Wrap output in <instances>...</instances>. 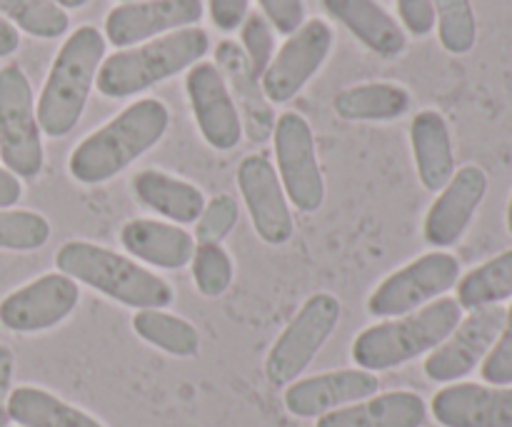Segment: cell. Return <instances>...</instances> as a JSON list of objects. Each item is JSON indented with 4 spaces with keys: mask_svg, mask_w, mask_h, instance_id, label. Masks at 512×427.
I'll return each instance as SVG.
<instances>
[{
    "mask_svg": "<svg viewBox=\"0 0 512 427\" xmlns=\"http://www.w3.org/2000/svg\"><path fill=\"white\" fill-rule=\"evenodd\" d=\"M215 65L223 73L230 95H233L235 105H238L243 133L253 143L270 140L275 128L273 103L265 98L260 78L255 75L253 65H250L243 48L235 40H220L218 48H215Z\"/></svg>",
    "mask_w": 512,
    "mask_h": 427,
    "instance_id": "18",
    "label": "cell"
},
{
    "mask_svg": "<svg viewBox=\"0 0 512 427\" xmlns=\"http://www.w3.org/2000/svg\"><path fill=\"white\" fill-rule=\"evenodd\" d=\"M275 165L288 203L300 213H315L325 203V180L318 163L315 135L300 113L285 110L275 118L273 128Z\"/></svg>",
    "mask_w": 512,
    "mask_h": 427,
    "instance_id": "9",
    "label": "cell"
},
{
    "mask_svg": "<svg viewBox=\"0 0 512 427\" xmlns=\"http://www.w3.org/2000/svg\"><path fill=\"white\" fill-rule=\"evenodd\" d=\"M0 15L40 40H55L70 28L68 13L53 0H0Z\"/></svg>",
    "mask_w": 512,
    "mask_h": 427,
    "instance_id": "29",
    "label": "cell"
},
{
    "mask_svg": "<svg viewBox=\"0 0 512 427\" xmlns=\"http://www.w3.org/2000/svg\"><path fill=\"white\" fill-rule=\"evenodd\" d=\"M120 243L130 258L160 270H183L195 253V238L180 225L135 218L120 228Z\"/></svg>",
    "mask_w": 512,
    "mask_h": 427,
    "instance_id": "20",
    "label": "cell"
},
{
    "mask_svg": "<svg viewBox=\"0 0 512 427\" xmlns=\"http://www.w3.org/2000/svg\"><path fill=\"white\" fill-rule=\"evenodd\" d=\"M55 265L58 273L98 290L125 308L165 310L175 300V290L168 280L135 260L88 240H68L60 245Z\"/></svg>",
    "mask_w": 512,
    "mask_h": 427,
    "instance_id": "2",
    "label": "cell"
},
{
    "mask_svg": "<svg viewBox=\"0 0 512 427\" xmlns=\"http://www.w3.org/2000/svg\"><path fill=\"white\" fill-rule=\"evenodd\" d=\"M170 125V110L158 98H140L110 118L103 128L80 140L70 153L68 170L80 185L113 180L140 155L163 140Z\"/></svg>",
    "mask_w": 512,
    "mask_h": 427,
    "instance_id": "1",
    "label": "cell"
},
{
    "mask_svg": "<svg viewBox=\"0 0 512 427\" xmlns=\"http://www.w3.org/2000/svg\"><path fill=\"white\" fill-rule=\"evenodd\" d=\"M488 193V175L480 165H463L455 170L435 203L430 205L423 223L425 243L433 248H453L473 223L480 203Z\"/></svg>",
    "mask_w": 512,
    "mask_h": 427,
    "instance_id": "16",
    "label": "cell"
},
{
    "mask_svg": "<svg viewBox=\"0 0 512 427\" xmlns=\"http://www.w3.org/2000/svg\"><path fill=\"white\" fill-rule=\"evenodd\" d=\"M133 330L140 340L175 358H193L200 350L195 325L165 310H135Z\"/></svg>",
    "mask_w": 512,
    "mask_h": 427,
    "instance_id": "28",
    "label": "cell"
},
{
    "mask_svg": "<svg viewBox=\"0 0 512 427\" xmlns=\"http://www.w3.org/2000/svg\"><path fill=\"white\" fill-rule=\"evenodd\" d=\"M333 40V28L323 18L305 20L293 35H288L270 60L268 70L260 75L265 98L275 105L293 100L323 68Z\"/></svg>",
    "mask_w": 512,
    "mask_h": 427,
    "instance_id": "10",
    "label": "cell"
},
{
    "mask_svg": "<svg viewBox=\"0 0 512 427\" xmlns=\"http://www.w3.org/2000/svg\"><path fill=\"white\" fill-rule=\"evenodd\" d=\"M430 410L443 427H512V388L453 383L435 393Z\"/></svg>",
    "mask_w": 512,
    "mask_h": 427,
    "instance_id": "19",
    "label": "cell"
},
{
    "mask_svg": "<svg viewBox=\"0 0 512 427\" xmlns=\"http://www.w3.org/2000/svg\"><path fill=\"white\" fill-rule=\"evenodd\" d=\"M210 20L223 33H233L250 13V0H208Z\"/></svg>",
    "mask_w": 512,
    "mask_h": 427,
    "instance_id": "38",
    "label": "cell"
},
{
    "mask_svg": "<svg viewBox=\"0 0 512 427\" xmlns=\"http://www.w3.org/2000/svg\"><path fill=\"white\" fill-rule=\"evenodd\" d=\"M480 375L488 385H498V388H510L512 385V305L505 313V325L500 330L498 340L485 355Z\"/></svg>",
    "mask_w": 512,
    "mask_h": 427,
    "instance_id": "35",
    "label": "cell"
},
{
    "mask_svg": "<svg viewBox=\"0 0 512 427\" xmlns=\"http://www.w3.org/2000/svg\"><path fill=\"white\" fill-rule=\"evenodd\" d=\"M458 305L463 310H480L512 298V250L495 255L458 280Z\"/></svg>",
    "mask_w": 512,
    "mask_h": 427,
    "instance_id": "27",
    "label": "cell"
},
{
    "mask_svg": "<svg viewBox=\"0 0 512 427\" xmlns=\"http://www.w3.org/2000/svg\"><path fill=\"white\" fill-rule=\"evenodd\" d=\"M398 5L400 23L415 38H425L435 28V10L433 0H395Z\"/></svg>",
    "mask_w": 512,
    "mask_h": 427,
    "instance_id": "37",
    "label": "cell"
},
{
    "mask_svg": "<svg viewBox=\"0 0 512 427\" xmlns=\"http://www.w3.org/2000/svg\"><path fill=\"white\" fill-rule=\"evenodd\" d=\"M240 48L248 55L255 75L260 78L275 55L273 25L263 13H248V18L243 20V25H240Z\"/></svg>",
    "mask_w": 512,
    "mask_h": 427,
    "instance_id": "34",
    "label": "cell"
},
{
    "mask_svg": "<svg viewBox=\"0 0 512 427\" xmlns=\"http://www.w3.org/2000/svg\"><path fill=\"white\" fill-rule=\"evenodd\" d=\"M410 145L420 185L430 193H440L455 173V150L448 120L438 110H420L410 123Z\"/></svg>",
    "mask_w": 512,
    "mask_h": 427,
    "instance_id": "23",
    "label": "cell"
},
{
    "mask_svg": "<svg viewBox=\"0 0 512 427\" xmlns=\"http://www.w3.org/2000/svg\"><path fill=\"white\" fill-rule=\"evenodd\" d=\"M260 13L270 20L278 33L293 35L305 23L303 0H258Z\"/></svg>",
    "mask_w": 512,
    "mask_h": 427,
    "instance_id": "36",
    "label": "cell"
},
{
    "mask_svg": "<svg viewBox=\"0 0 512 427\" xmlns=\"http://www.w3.org/2000/svg\"><path fill=\"white\" fill-rule=\"evenodd\" d=\"M408 90L398 83H360L335 93L333 110L350 123H388L410 110Z\"/></svg>",
    "mask_w": 512,
    "mask_h": 427,
    "instance_id": "25",
    "label": "cell"
},
{
    "mask_svg": "<svg viewBox=\"0 0 512 427\" xmlns=\"http://www.w3.org/2000/svg\"><path fill=\"white\" fill-rule=\"evenodd\" d=\"M50 240V223L33 210L0 208V250L30 253Z\"/></svg>",
    "mask_w": 512,
    "mask_h": 427,
    "instance_id": "31",
    "label": "cell"
},
{
    "mask_svg": "<svg viewBox=\"0 0 512 427\" xmlns=\"http://www.w3.org/2000/svg\"><path fill=\"white\" fill-rule=\"evenodd\" d=\"M53 3L55 5H60V8H63V10H78V8H85V5H88L90 3V0H53Z\"/></svg>",
    "mask_w": 512,
    "mask_h": 427,
    "instance_id": "42",
    "label": "cell"
},
{
    "mask_svg": "<svg viewBox=\"0 0 512 427\" xmlns=\"http://www.w3.org/2000/svg\"><path fill=\"white\" fill-rule=\"evenodd\" d=\"M235 180H238L240 195L260 240L268 245L288 243L295 233V220L275 165L263 153L245 155L240 160Z\"/></svg>",
    "mask_w": 512,
    "mask_h": 427,
    "instance_id": "13",
    "label": "cell"
},
{
    "mask_svg": "<svg viewBox=\"0 0 512 427\" xmlns=\"http://www.w3.org/2000/svg\"><path fill=\"white\" fill-rule=\"evenodd\" d=\"M460 280V260L433 250L390 273L368 298V313L375 318H403L443 298Z\"/></svg>",
    "mask_w": 512,
    "mask_h": 427,
    "instance_id": "8",
    "label": "cell"
},
{
    "mask_svg": "<svg viewBox=\"0 0 512 427\" xmlns=\"http://www.w3.org/2000/svg\"><path fill=\"white\" fill-rule=\"evenodd\" d=\"M340 300L333 293H315L300 305L265 358V378L273 388H288L320 353L340 323Z\"/></svg>",
    "mask_w": 512,
    "mask_h": 427,
    "instance_id": "7",
    "label": "cell"
},
{
    "mask_svg": "<svg viewBox=\"0 0 512 427\" xmlns=\"http://www.w3.org/2000/svg\"><path fill=\"white\" fill-rule=\"evenodd\" d=\"M30 80L18 63L0 68V160L18 180L43 173L45 153Z\"/></svg>",
    "mask_w": 512,
    "mask_h": 427,
    "instance_id": "6",
    "label": "cell"
},
{
    "mask_svg": "<svg viewBox=\"0 0 512 427\" xmlns=\"http://www.w3.org/2000/svg\"><path fill=\"white\" fill-rule=\"evenodd\" d=\"M185 93L200 135L210 148L228 153L243 138L238 105L215 63H195L185 75Z\"/></svg>",
    "mask_w": 512,
    "mask_h": 427,
    "instance_id": "14",
    "label": "cell"
},
{
    "mask_svg": "<svg viewBox=\"0 0 512 427\" xmlns=\"http://www.w3.org/2000/svg\"><path fill=\"white\" fill-rule=\"evenodd\" d=\"M23 198V185L10 170L0 168V208H13Z\"/></svg>",
    "mask_w": 512,
    "mask_h": 427,
    "instance_id": "40",
    "label": "cell"
},
{
    "mask_svg": "<svg viewBox=\"0 0 512 427\" xmlns=\"http://www.w3.org/2000/svg\"><path fill=\"white\" fill-rule=\"evenodd\" d=\"M463 320L455 298H438L403 318L370 325L353 340L355 365L368 373L400 368L420 355H430Z\"/></svg>",
    "mask_w": 512,
    "mask_h": 427,
    "instance_id": "5",
    "label": "cell"
},
{
    "mask_svg": "<svg viewBox=\"0 0 512 427\" xmlns=\"http://www.w3.org/2000/svg\"><path fill=\"white\" fill-rule=\"evenodd\" d=\"M203 13V0H130L105 15V38L115 48H135L160 35L193 28Z\"/></svg>",
    "mask_w": 512,
    "mask_h": 427,
    "instance_id": "15",
    "label": "cell"
},
{
    "mask_svg": "<svg viewBox=\"0 0 512 427\" xmlns=\"http://www.w3.org/2000/svg\"><path fill=\"white\" fill-rule=\"evenodd\" d=\"M8 415L20 427H105L85 410L33 385L10 390Z\"/></svg>",
    "mask_w": 512,
    "mask_h": 427,
    "instance_id": "26",
    "label": "cell"
},
{
    "mask_svg": "<svg viewBox=\"0 0 512 427\" xmlns=\"http://www.w3.org/2000/svg\"><path fill=\"white\" fill-rule=\"evenodd\" d=\"M323 8L380 58H398L408 48L403 25L378 0H323Z\"/></svg>",
    "mask_w": 512,
    "mask_h": 427,
    "instance_id": "21",
    "label": "cell"
},
{
    "mask_svg": "<svg viewBox=\"0 0 512 427\" xmlns=\"http://www.w3.org/2000/svg\"><path fill=\"white\" fill-rule=\"evenodd\" d=\"M440 45L450 55H465L478 40V20L470 0H433Z\"/></svg>",
    "mask_w": 512,
    "mask_h": 427,
    "instance_id": "30",
    "label": "cell"
},
{
    "mask_svg": "<svg viewBox=\"0 0 512 427\" xmlns=\"http://www.w3.org/2000/svg\"><path fill=\"white\" fill-rule=\"evenodd\" d=\"M123 3H130V0H123Z\"/></svg>",
    "mask_w": 512,
    "mask_h": 427,
    "instance_id": "44",
    "label": "cell"
},
{
    "mask_svg": "<svg viewBox=\"0 0 512 427\" xmlns=\"http://www.w3.org/2000/svg\"><path fill=\"white\" fill-rule=\"evenodd\" d=\"M80 288L63 273H45L0 300V325L10 333H45L73 315Z\"/></svg>",
    "mask_w": 512,
    "mask_h": 427,
    "instance_id": "11",
    "label": "cell"
},
{
    "mask_svg": "<svg viewBox=\"0 0 512 427\" xmlns=\"http://www.w3.org/2000/svg\"><path fill=\"white\" fill-rule=\"evenodd\" d=\"M208 50L210 35L198 25L160 35L105 58L100 63L95 88L105 98H133L183 70H190L208 55Z\"/></svg>",
    "mask_w": 512,
    "mask_h": 427,
    "instance_id": "4",
    "label": "cell"
},
{
    "mask_svg": "<svg viewBox=\"0 0 512 427\" xmlns=\"http://www.w3.org/2000/svg\"><path fill=\"white\" fill-rule=\"evenodd\" d=\"M103 60L105 38L98 28L80 25L68 35L50 65L35 105L40 133L48 138H65L80 123Z\"/></svg>",
    "mask_w": 512,
    "mask_h": 427,
    "instance_id": "3",
    "label": "cell"
},
{
    "mask_svg": "<svg viewBox=\"0 0 512 427\" xmlns=\"http://www.w3.org/2000/svg\"><path fill=\"white\" fill-rule=\"evenodd\" d=\"M20 48V30L0 15V58H10Z\"/></svg>",
    "mask_w": 512,
    "mask_h": 427,
    "instance_id": "41",
    "label": "cell"
},
{
    "mask_svg": "<svg viewBox=\"0 0 512 427\" xmlns=\"http://www.w3.org/2000/svg\"><path fill=\"white\" fill-rule=\"evenodd\" d=\"M133 193L145 208L173 220V225H190L205 208V195L198 185L163 170H140L133 178Z\"/></svg>",
    "mask_w": 512,
    "mask_h": 427,
    "instance_id": "24",
    "label": "cell"
},
{
    "mask_svg": "<svg viewBox=\"0 0 512 427\" xmlns=\"http://www.w3.org/2000/svg\"><path fill=\"white\" fill-rule=\"evenodd\" d=\"M378 388V375L368 370H333V373H320L290 383L285 388L283 403L295 418H323L345 405L373 398L378 395Z\"/></svg>",
    "mask_w": 512,
    "mask_h": 427,
    "instance_id": "17",
    "label": "cell"
},
{
    "mask_svg": "<svg viewBox=\"0 0 512 427\" xmlns=\"http://www.w3.org/2000/svg\"><path fill=\"white\" fill-rule=\"evenodd\" d=\"M428 418L425 400L410 390L373 395L318 418L315 427H423Z\"/></svg>",
    "mask_w": 512,
    "mask_h": 427,
    "instance_id": "22",
    "label": "cell"
},
{
    "mask_svg": "<svg viewBox=\"0 0 512 427\" xmlns=\"http://www.w3.org/2000/svg\"><path fill=\"white\" fill-rule=\"evenodd\" d=\"M190 270H193V283L200 295L205 298H218L233 283V260L230 253L220 243H198L195 245L193 260H190Z\"/></svg>",
    "mask_w": 512,
    "mask_h": 427,
    "instance_id": "32",
    "label": "cell"
},
{
    "mask_svg": "<svg viewBox=\"0 0 512 427\" xmlns=\"http://www.w3.org/2000/svg\"><path fill=\"white\" fill-rule=\"evenodd\" d=\"M505 313L508 310L503 305L470 310L468 318L460 320L458 328L428 355L423 365L425 375L435 383H455L473 373L498 340Z\"/></svg>",
    "mask_w": 512,
    "mask_h": 427,
    "instance_id": "12",
    "label": "cell"
},
{
    "mask_svg": "<svg viewBox=\"0 0 512 427\" xmlns=\"http://www.w3.org/2000/svg\"><path fill=\"white\" fill-rule=\"evenodd\" d=\"M195 240L198 243H223L230 230L238 223V203L233 195L220 193L215 198L205 200V208L200 218L195 220Z\"/></svg>",
    "mask_w": 512,
    "mask_h": 427,
    "instance_id": "33",
    "label": "cell"
},
{
    "mask_svg": "<svg viewBox=\"0 0 512 427\" xmlns=\"http://www.w3.org/2000/svg\"><path fill=\"white\" fill-rule=\"evenodd\" d=\"M13 370L15 358L10 348L0 345V427H8V398H10V383H13Z\"/></svg>",
    "mask_w": 512,
    "mask_h": 427,
    "instance_id": "39",
    "label": "cell"
},
{
    "mask_svg": "<svg viewBox=\"0 0 512 427\" xmlns=\"http://www.w3.org/2000/svg\"><path fill=\"white\" fill-rule=\"evenodd\" d=\"M508 230L512 235V195H510V203H508Z\"/></svg>",
    "mask_w": 512,
    "mask_h": 427,
    "instance_id": "43",
    "label": "cell"
}]
</instances>
